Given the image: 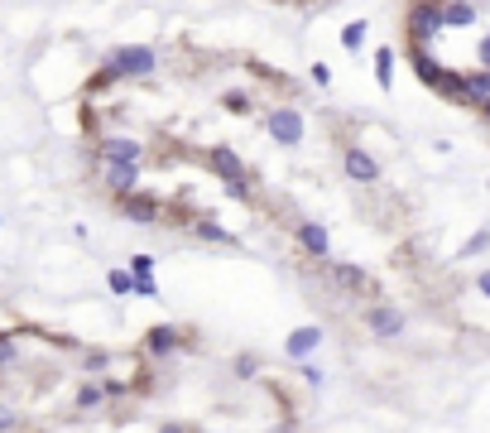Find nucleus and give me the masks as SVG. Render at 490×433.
Masks as SVG:
<instances>
[{"mask_svg": "<svg viewBox=\"0 0 490 433\" xmlns=\"http://www.w3.org/2000/svg\"><path fill=\"white\" fill-rule=\"evenodd\" d=\"M442 29H447V25H442V0H414L409 15H404V34H409V44H433Z\"/></svg>", "mask_w": 490, "mask_h": 433, "instance_id": "1", "label": "nucleus"}, {"mask_svg": "<svg viewBox=\"0 0 490 433\" xmlns=\"http://www.w3.org/2000/svg\"><path fill=\"white\" fill-rule=\"evenodd\" d=\"M106 68H116L121 77H149L159 68V53L149 44H125V49H111L106 53Z\"/></svg>", "mask_w": 490, "mask_h": 433, "instance_id": "2", "label": "nucleus"}, {"mask_svg": "<svg viewBox=\"0 0 490 433\" xmlns=\"http://www.w3.org/2000/svg\"><path fill=\"white\" fill-rule=\"evenodd\" d=\"M265 131H269L274 145H298L308 125H303V111L298 107H269L265 111Z\"/></svg>", "mask_w": 490, "mask_h": 433, "instance_id": "3", "label": "nucleus"}, {"mask_svg": "<svg viewBox=\"0 0 490 433\" xmlns=\"http://www.w3.org/2000/svg\"><path fill=\"white\" fill-rule=\"evenodd\" d=\"M341 173L351 183H361V188H370V183H380V159L361 145H341Z\"/></svg>", "mask_w": 490, "mask_h": 433, "instance_id": "4", "label": "nucleus"}, {"mask_svg": "<svg viewBox=\"0 0 490 433\" xmlns=\"http://www.w3.org/2000/svg\"><path fill=\"white\" fill-rule=\"evenodd\" d=\"M140 164H125V159H101V188L111 193V197H125V193H135L140 188Z\"/></svg>", "mask_w": 490, "mask_h": 433, "instance_id": "5", "label": "nucleus"}, {"mask_svg": "<svg viewBox=\"0 0 490 433\" xmlns=\"http://www.w3.org/2000/svg\"><path fill=\"white\" fill-rule=\"evenodd\" d=\"M121 203V217L125 221H135V227H154V221H164V203L154 193H125V197H116Z\"/></svg>", "mask_w": 490, "mask_h": 433, "instance_id": "6", "label": "nucleus"}, {"mask_svg": "<svg viewBox=\"0 0 490 433\" xmlns=\"http://www.w3.org/2000/svg\"><path fill=\"white\" fill-rule=\"evenodd\" d=\"M183 347H188V333H178L173 323H159V327H149V333H145L149 361H169L173 352H183Z\"/></svg>", "mask_w": 490, "mask_h": 433, "instance_id": "7", "label": "nucleus"}, {"mask_svg": "<svg viewBox=\"0 0 490 433\" xmlns=\"http://www.w3.org/2000/svg\"><path fill=\"white\" fill-rule=\"evenodd\" d=\"M293 241H298V251L313 255V261H327V255H332V231L322 227V221H298Z\"/></svg>", "mask_w": 490, "mask_h": 433, "instance_id": "8", "label": "nucleus"}, {"mask_svg": "<svg viewBox=\"0 0 490 433\" xmlns=\"http://www.w3.org/2000/svg\"><path fill=\"white\" fill-rule=\"evenodd\" d=\"M409 68H414V77L423 82L428 92H433L438 82H442V73H447V68L438 63V53L428 49V44H409Z\"/></svg>", "mask_w": 490, "mask_h": 433, "instance_id": "9", "label": "nucleus"}, {"mask_svg": "<svg viewBox=\"0 0 490 433\" xmlns=\"http://www.w3.org/2000/svg\"><path fill=\"white\" fill-rule=\"evenodd\" d=\"M97 159H125V164H145V159H149V149L140 145V140H130V135H106L101 145H97Z\"/></svg>", "mask_w": 490, "mask_h": 433, "instance_id": "10", "label": "nucleus"}, {"mask_svg": "<svg viewBox=\"0 0 490 433\" xmlns=\"http://www.w3.org/2000/svg\"><path fill=\"white\" fill-rule=\"evenodd\" d=\"M322 347V327L308 323V327H293L289 337H284V352H289V361H308Z\"/></svg>", "mask_w": 490, "mask_h": 433, "instance_id": "11", "label": "nucleus"}, {"mask_svg": "<svg viewBox=\"0 0 490 433\" xmlns=\"http://www.w3.org/2000/svg\"><path fill=\"white\" fill-rule=\"evenodd\" d=\"M365 323H370V333H375V337H399L404 333V313L390 309V303H370Z\"/></svg>", "mask_w": 490, "mask_h": 433, "instance_id": "12", "label": "nucleus"}, {"mask_svg": "<svg viewBox=\"0 0 490 433\" xmlns=\"http://www.w3.org/2000/svg\"><path fill=\"white\" fill-rule=\"evenodd\" d=\"M207 164H212V173H217V179H241V173H250V164L236 155V149H226V145L212 149Z\"/></svg>", "mask_w": 490, "mask_h": 433, "instance_id": "13", "label": "nucleus"}, {"mask_svg": "<svg viewBox=\"0 0 490 433\" xmlns=\"http://www.w3.org/2000/svg\"><path fill=\"white\" fill-rule=\"evenodd\" d=\"M433 92H438L442 101H452V107H471V92H466V73H457V68H447Z\"/></svg>", "mask_w": 490, "mask_h": 433, "instance_id": "14", "label": "nucleus"}, {"mask_svg": "<svg viewBox=\"0 0 490 433\" xmlns=\"http://www.w3.org/2000/svg\"><path fill=\"white\" fill-rule=\"evenodd\" d=\"M327 275L337 279L341 289H356V294H370V289H375V279H370L361 265H341V261H337V265H327Z\"/></svg>", "mask_w": 490, "mask_h": 433, "instance_id": "15", "label": "nucleus"}, {"mask_svg": "<svg viewBox=\"0 0 490 433\" xmlns=\"http://www.w3.org/2000/svg\"><path fill=\"white\" fill-rule=\"evenodd\" d=\"M442 25L447 29H476V5L471 0H442Z\"/></svg>", "mask_w": 490, "mask_h": 433, "instance_id": "16", "label": "nucleus"}, {"mask_svg": "<svg viewBox=\"0 0 490 433\" xmlns=\"http://www.w3.org/2000/svg\"><path fill=\"white\" fill-rule=\"evenodd\" d=\"M375 82H380V92L394 87V53L390 49H375Z\"/></svg>", "mask_w": 490, "mask_h": 433, "instance_id": "17", "label": "nucleus"}, {"mask_svg": "<svg viewBox=\"0 0 490 433\" xmlns=\"http://www.w3.org/2000/svg\"><path fill=\"white\" fill-rule=\"evenodd\" d=\"M193 237H202V241H217V245H231V231L217 227V221H207V217L193 221Z\"/></svg>", "mask_w": 490, "mask_h": 433, "instance_id": "18", "label": "nucleus"}, {"mask_svg": "<svg viewBox=\"0 0 490 433\" xmlns=\"http://www.w3.org/2000/svg\"><path fill=\"white\" fill-rule=\"evenodd\" d=\"M101 400H111V390H106V381H101V385L92 381V385H82V390H77V409H97Z\"/></svg>", "mask_w": 490, "mask_h": 433, "instance_id": "19", "label": "nucleus"}, {"mask_svg": "<svg viewBox=\"0 0 490 433\" xmlns=\"http://www.w3.org/2000/svg\"><path fill=\"white\" fill-rule=\"evenodd\" d=\"M111 294H135V270H111Z\"/></svg>", "mask_w": 490, "mask_h": 433, "instance_id": "20", "label": "nucleus"}, {"mask_svg": "<svg viewBox=\"0 0 490 433\" xmlns=\"http://www.w3.org/2000/svg\"><path fill=\"white\" fill-rule=\"evenodd\" d=\"M365 34H370V29H365V20H356V25H346V29H341V44H346V49H361Z\"/></svg>", "mask_w": 490, "mask_h": 433, "instance_id": "21", "label": "nucleus"}, {"mask_svg": "<svg viewBox=\"0 0 490 433\" xmlns=\"http://www.w3.org/2000/svg\"><path fill=\"white\" fill-rule=\"evenodd\" d=\"M15 361H20V347L0 333V371H15Z\"/></svg>", "mask_w": 490, "mask_h": 433, "instance_id": "22", "label": "nucleus"}, {"mask_svg": "<svg viewBox=\"0 0 490 433\" xmlns=\"http://www.w3.org/2000/svg\"><path fill=\"white\" fill-rule=\"evenodd\" d=\"M486 245H490V227H481V231H476V237H471V241L462 245V255H481Z\"/></svg>", "mask_w": 490, "mask_h": 433, "instance_id": "23", "label": "nucleus"}, {"mask_svg": "<svg viewBox=\"0 0 490 433\" xmlns=\"http://www.w3.org/2000/svg\"><path fill=\"white\" fill-rule=\"evenodd\" d=\"M82 366H87L92 376H101V371L111 366V361H106V352H87V361H82Z\"/></svg>", "mask_w": 490, "mask_h": 433, "instance_id": "24", "label": "nucleus"}, {"mask_svg": "<svg viewBox=\"0 0 490 433\" xmlns=\"http://www.w3.org/2000/svg\"><path fill=\"white\" fill-rule=\"evenodd\" d=\"M130 270H135V275H154V261H149V255H135V261H130Z\"/></svg>", "mask_w": 490, "mask_h": 433, "instance_id": "25", "label": "nucleus"}, {"mask_svg": "<svg viewBox=\"0 0 490 433\" xmlns=\"http://www.w3.org/2000/svg\"><path fill=\"white\" fill-rule=\"evenodd\" d=\"M15 424H20V414L10 405H0V429H15Z\"/></svg>", "mask_w": 490, "mask_h": 433, "instance_id": "26", "label": "nucleus"}, {"mask_svg": "<svg viewBox=\"0 0 490 433\" xmlns=\"http://www.w3.org/2000/svg\"><path fill=\"white\" fill-rule=\"evenodd\" d=\"M236 376H241V381H250V376H255V361H250V357H241V361H236Z\"/></svg>", "mask_w": 490, "mask_h": 433, "instance_id": "27", "label": "nucleus"}, {"mask_svg": "<svg viewBox=\"0 0 490 433\" xmlns=\"http://www.w3.org/2000/svg\"><path fill=\"white\" fill-rule=\"evenodd\" d=\"M476 58H481V68H490V34L481 39V49H476Z\"/></svg>", "mask_w": 490, "mask_h": 433, "instance_id": "28", "label": "nucleus"}, {"mask_svg": "<svg viewBox=\"0 0 490 433\" xmlns=\"http://www.w3.org/2000/svg\"><path fill=\"white\" fill-rule=\"evenodd\" d=\"M476 289H481V294H486V299H490V270H486V275H481V279H476Z\"/></svg>", "mask_w": 490, "mask_h": 433, "instance_id": "29", "label": "nucleus"}, {"mask_svg": "<svg viewBox=\"0 0 490 433\" xmlns=\"http://www.w3.org/2000/svg\"><path fill=\"white\" fill-rule=\"evenodd\" d=\"M289 5H303V0H289Z\"/></svg>", "mask_w": 490, "mask_h": 433, "instance_id": "30", "label": "nucleus"}, {"mask_svg": "<svg viewBox=\"0 0 490 433\" xmlns=\"http://www.w3.org/2000/svg\"><path fill=\"white\" fill-rule=\"evenodd\" d=\"M486 193H490V183H486Z\"/></svg>", "mask_w": 490, "mask_h": 433, "instance_id": "31", "label": "nucleus"}]
</instances>
